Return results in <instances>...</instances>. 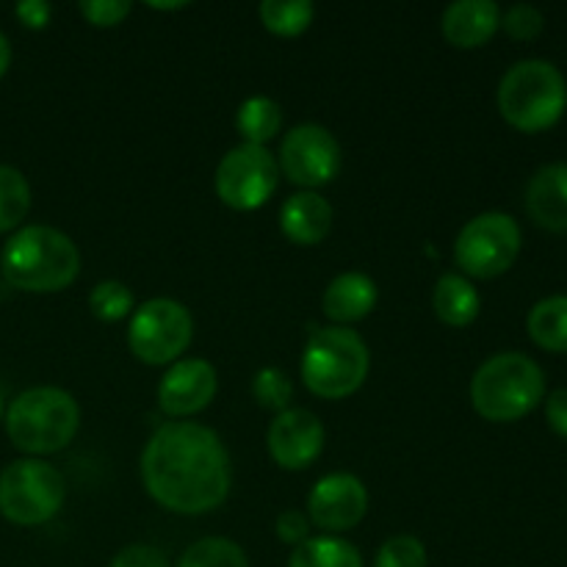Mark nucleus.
Listing matches in <instances>:
<instances>
[{
	"instance_id": "obj_37",
	"label": "nucleus",
	"mask_w": 567,
	"mask_h": 567,
	"mask_svg": "<svg viewBox=\"0 0 567 567\" xmlns=\"http://www.w3.org/2000/svg\"><path fill=\"white\" fill-rule=\"evenodd\" d=\"M0 415H3V396H0Z\"/></svg>"
},
{
	"instance_id": "obj_13",
	"label": "nucleus",
	"mask_w": 567,
	"mask_h": 567,
	"mask_svg": "<svg viewBox=\"0 0 567 567\" xmlns=\"http://www.w3.org/2000/svg\"><path fill=\"white\" fill-rule=\"evenodd\" d=\"M369 491L352 474H330L316 482L308 498V513L319 529L347 532L365 518Z\"/></svg>"
},
{
	"instance_id": "obj_1",
	"label": "nucleus",
	"mask_w": 567,
	"mask_h": 567,
	"mask_svg": "<svg viewBox=\"0 0 567 567\" xmlns=\"http://www.w3.org/2000/svg\"><path fill=\"white\" fill-rule=\"evenodd\" d=\"M230 457L214 430L172 421L155 430L142 452V482L164 509L203 515L230 493Z\"/></svg>"
},
{
	"instance_id": "obj_4",
	"label": "nucleus",
	"mask_w": 567,
	"mask_h": 567,
	"mask_svg": "<svg viewBox=\"0 0 567 567\" xmlns=\"http://www.w3.org/2000/svg\"><path fill=\"white\" fill-rule=\"evenodd\" d=\"M81 426V408L61 388L22 391L6 410V432L25 454H55L72 443Z\"/></svg>"
},
{
	"instance_id": "obj_17",
	"label": "nucleus",
	"mask_w": 567,
	"mask_h": 567,
	"mask_svg": "<svg viewBox=\"0 0 567 567\" xmlns=\"http://www.w3.org/2000/svg\"><path fill=\"white\" fill-rule=\"evenodd\" d=\"M332 227V205L316 192H299L280 208V230L293 244L313 247L324 241Z\"/></svg>"
},
{
	"instance_id": "obj_33",
	"label": "nucleus",
	"mask_w": 567,
	"mask_h": 567,
	"mask_svg": "<svg viewBox=\"0 0 567 567\" xmlns=\"http://www.w3.org/2000/svg\"><path fill=\"white\" fill-rule=\"evenodd\" d=\"M14 14L20 17V22L25 28H44L50 22V9L48 0H22V3L14 6Z\"/></svg>"
},
{
	"instance_id": "obj_10",
	"label": "nucleus",
	"mask_w": 567,
	"mask_h": 567,
	"mask_svg": "<svg viewBox=\"0 0 567 567\" xmlns=\"http://www.w3.org/2000/svg\"><path fill=\"white\" fill-rule=\"evenodd\" d=\"M280 183V164L260 144H238L216 166V194L236 210H255L271 199Z\"/></svg>"
},
{
	"instance_id": "obj_11",
	"label": "nucleus",
	"mask_w": 567,
	"mask_h": 567,
	"mask_svg": "<svg viewBox=\"0 0 567 567\" xmlns=\"http://www.w3.org/2000/svg\"><path fill=\"white\" fill-rule=\"evenodd\" d=\"M341 144L324 125L305 122L286 133L280 144V166L286 177L305 192L336 181L341 172Z\"/></svg>"
},
{
	"instance_id": "obj_18",
	"label": "nucleus",
	"mask_w": 567,
	"mask_h": 567,
	"mask_svg": "<svg viewBox=\"0 0 567 567\" xmlns=\"http://www.w3.org/2000/svg\"><path fill=\"white\" fill-rule=\"evenodd\" d=\"M377 305V282L360 271H343L327 286L321 308L327 319L338 324H352V321L365 319Z\"/></svg>"
},
{
	"instance_id": "obj_35",
	"label": "nucleus",
	"mask_w": 567,
	"mask_h": 567,
	"mask_svg": "<svg viewBox=\"0 0 567 567\" xmlns=\"http://www.w3.org/2000/svg\"><path fill=\"white\" fill-rule=\"evenodd\" d=\"M9 64H11V44H9V39H6V33L0 31V78L6 75Z\"/></svg>"
},
{
	"instance_id": "obj_25",
	"label": "nucleus",
	"mask_w": 567,
	"mask_h": 567,
	"mask_svg": "<svg viewBox=\"0 0 567 567\" xmlns=\"http://www.w3.org/2000/svg\"><path fill=\"white\" fill-rule=\"evenodd\" d=\"M177 567H249L247 554L227 537H203L183 551Z\"/></svg>"
},
{
	"instance_id": "obj_24",
	"label": "nucleus",
	"mask_w": 567,
	"mask_h": 567,
	"mask_svg": "<svg viewBox=\"0 0 567 567\" xmlns=\"http://www.w3.org/2000/svg\"><path fill=\"white\" fill-rule=\"evenodd\" d=\"M28 210H31V186L25 175L14 166L0 164V233L17 230Z\"/></svg>"
},
{
	"instance_id": "obj_5",
	"label": "nucleus",
	"mask_w": 567,
	"mask_h": 567,
	"mask_svg": "<svg viewBox=\"0 0 567 567\" xmlns=\"http://www.w3.org/2000/svg\"><path fill=\"white\" fill-rule=\"evenodd\" d=\"M565 109V78L551 61H518L504 72L502 83H498V111L515 131H548L551 125H557Z\"/></svg>"
},
{
	"instance_id": "obj_19",
	"label": "nucleus",
	"mask_w": 567,
	"mask_h": 567,
	"mask_svg": "<svg viewBox=\"0 0 567 567\" xmlns=\"http://www.w3.org/2000/svg\"><path fill=\"white\" fill-rule=\"evenodd\" d=\"M432 310L449 327H468L482 310L480 291L463 275H443L432 291Z\"/></svg>"
},
{
	"instance_id": "obj_32",
	"label": "nucleus",
	"mask_w": 567,
	"mask_h": 567,
	"mask_svg": "<svg viewBox=\"0 0 567 567\" xmlns=\"http://www.w3.org/2000/svg\"><path fill=\"white\" fill-rule=\"evenodd\" d=\"M277 537L288 546H302L310 537V520L305 518V513L299 509H286V513L277 518Z\"/></svg>"
},
{
	"instance_id": "obj_27",
	"label": "nucleus",
	"mask_w": 567,
	"mask_h": 567,
	"mask_svg": "<svg viewBox=\"0 0 567 567\" xmlns=\"http://www.w3.org/2000/svg\"><path fill=\"white\" fill-rule=\"evenodd\" d=\"M252 396L260 408L282 413L293 399V385L286 371L280 369H260L252 380Z\"/></svg>"
},
{
	"instance_id": "obj_31",
	"label": "nucleus",
	"mask_w": 567,
	"mask_h": 567,
	"mask_svg": "<svg viewBox=\"0 0 567 567\" xmlns=\"http://www.w3.org/2000/svg\"><path fill=\"white\" fill-rule=\"evenodd\" d=\"M109 567H169V563H166L161 548L144 546V543H133V546L122 548V551L111 559Z\"/></svg>"
},
{
	"instance_id": "obj_2",
	"label": "nucleus",
	"mask_w": 567,
	"mask_h": 567,
	"mask_svg": "<svg viewBox=\"0 0 567 567\" xmlns=\"http://www.w3.org/2000/svg\"><path fill=\"white\" fill-rule=\"evenodd\" d=\"M0 271L6 282L20 291H64L81 275V252L66 233L48 225H28L6 241Z\"/></svg>"
},
{
	"instance_id": "obj_9",
	"label": "nucleus",
	"mask_w": 567,
	"mask_h": 567,
	"mask_svg": "<svg viewBox=\"0 0 567 567\" xmlns=\"http://www.w3.org/2000/svg\"><path fill=\"white\" fill-rule=\"evenodd\" d=\"M194 338V319L186 305L175 299H150L142 308L133 310L131 327H127V343L131 352L147 365L175 363L188 349Z\"/></svg>"
},
{
	"instance_id": "obj_8",
	"label": "nucleus",
	"mask_w": 567,
	"mask_h": 567,
	"mask_svg": "<svg viewBox=\"0 0 567 567\" xmlns=\"http://www.w3.org/2000/svg\"><path fill=\"white\" fill-rule=\"evenodd\" d=\"M520 255V227L509 214H480L460 230L454 260L465 275L493 280L513 269Z\"/></svg>"
},
{
	"instance_id": "obj_14",
	"label": "nucleus",
	"mask_w": 567,
	"mask_h": 567,
	"mask_svg": "<svg viewBox=\"0 0 567 567\" xmlns=\"http://www.w3.org/2000/svg\"><path fill=\"white\" fill-rule=\"evenodd\" d=\"M219 388V377L208 360H177L158 385V404L166 415H194L208 408Z\"/></svg>"
},
{
	"instance_id": "obj_26",
	"label": "nucleus",
	"mask_w": 567,
	"mask_h": 567,
	"mask_svg": "<svg viewBox=\"0 0 567 567\" xmlns=\"http://www.w3.org/2000/svg\"><path fill=\"white\" fill-rule=\"evenodd\" d=\"M89 308L100 321H120L127 313H133V293L125 282L103 280L92 288Z\"/></svg>"
},
{
	"instance_id": "obj_29",
	"label": "nucleus",
	"mask_w": 567,
	"mask_h": 567,
	"mask_svg": "<svg viewBox=\"0 0 567 567\" xmlns=\"http://www.w3.org/2000/svg\"><path fill=\"white\" fill-rule=\"evenodd\" d=\"M502 25H504V31H507L513 39L529 42V39L540 37L546 20H543V11L537 9V6L515 3V6H509V9L502 14Z\"/></svg>"
},
{
	"instance_id": "obj_28",
	"label": "nucleus",
	"mask_w": 567,
	"mask_h": 567,
	"mask_svg": "<svg viewBox=\"0 0 567 567\" xmlns=\"http://www.w3.org/2000/svg\"><path fill=\"white\" fill-rule=\"evenodd\" d=\"M374 567H426V548L419 537L396 535L382 543Z\"/></svg>"
},
{
	"instance_id": "obj_15",
	"label": "nucleus",
	"mask_w": 567,
	"mask_h": 567,
	"mask_svg": "<svg viewBox=\"0 0 567 567\" xmlns=\"http://www.w3.org/2000/svg\"><path fill=\"white\" fill-rule=\"evenodd\" d=\"M526 210L543 230L567 233V164H548L532 175Z\"/></svg>"
},
{
	"instance_id": "obj_12",
	"label": "nucleus",
	"mask_w": 567,
	"mask_h": 567,
	"mask_svg": "<svg viewBox=\"0 0 567 567\" xmlns=\"http://www.w3.org/2000/svg\"><path fill=\"white\" fill-rule=\"evenodd\" d=\"M324 449V424L319 415L302 408L277 413L269 426V454L280 468L302 471L319 460Z\"/></svg>"
},
{
	"instance_id": "obj_30",
	"label": "nucleus",
	"mask_w": 567,
	"mask_h": 567,
	"mask_svg": "<svg viewBox=\"0 0 567 567\" xmlns=\"http://www.w3.org/2000/svg\"><path fill=\"white\" fill-rule=\"evenodd\" d=\"M131 0H83V3L78 6V11L97 28L120 25V22L131 14Z\"/></svg>"
},
{
	"instance_id": "obj_7",
	"label": "nucleus",
	"mask_w": 567,
	"mask_h": 567,
	"mask_svg": "<svg viewBox=\"0 0 567 567\" xmlns=\"http://www.w3.org/2000/svg\"><path fill=\"white\" fill-rule=\"evenodd\" d=\"M64 476L44 460H17L0 474V515L17 526L48 524L64 504Z\"/></svg>"
},
{
	"instance_id": "obj_16",
	"label": "nucleus",
	"mask_w": 567,
	"mask_h": 567,
	"mask_svg": "<svg viewBox=\"0 0 567 567\" xmlns=\"http://www.w3.org/2000/svg\"><path fill=\"white\" fill-rule=\"evenodd\" d=\"M441 25L454 48H482L502 25V9L493 0H457L443 11Z\"/></svg>"
},
{
	"instance_id": "obj_6",
	"label": "nucleus",
	"mask_w": 567,
	"mask_h": 567,
	"mask_svg": "<svg viewBox=\"0 0 567 567\" xmlns=\"http://www.w3.org/2000/svg\"><path fill=\"white\" fill-rule=\"evenodd\" d=\"M371 369L363 338L349 327H321L310 332L302 352V380L321 399H343L358 391Z\"/></svg>"
},
{
	"instance_id": "obj_22",
	"label": "nucleus",
	"mask_w": 567,
	"mask_h": 567,
	"mask_svg": "<svg viewBox=\"0 0 567 567\" xmlns=\"http://www.w3.org/2000/svg\"><path fill=\"white\" fill-rule=\"evenodd\" d=\"M236 127L247 144H260L266 147L269 138H275L282 127V109L280 103H275L271 97H249L238 105L236 114Z\"/></svg>"
},
{
	"instance_id": "obj_23",
	"label": "nucleus",
	"mask_w": 567,
	"mask_h": 567,
	"mask_svg": "<svg viewBox=\"0 0 567 567\" xmlns=\"http://www.w3.org/2000/svg\"><path fill=\"white\" fill-rule=\"evenodd\" d=\"M258 14L277 37H299L313 22L316 6L310 0H264L258 6Z\"/></svg>"
},
{
	"instance_id": "obj_34",
	"label": "nucleus",
	"mask_w": 567,
	"mask_h": 567,
	"mask_svg": "<svg viewBox=\"0 0 567 567\" xmlns=\"http://www.w3.org/2000/svg\"><path fill=\"white\" fill-rule=\"evenodd\" d=\"M546 419L557 435L567 437V388H559L546 399Z\"/></svg>"
},
{
	"instance_id": "obj_20",
	"label": "nucleus",
	"mask_w": 567,
	"mask_h": 567,
	"mask_svg": "<svg viewBox=\"0 0 567 567\" xmlns=\"http://www.w3.org/2000/svg\"><path fill=\"white\" fill-rule=\"evenodd\" d=\"M529 338L546 352H567V297H546L529 310Z\"/></svg>"
},
{
	"instance_id": "obj_3",
	"label": "nucleus",
	"mask_w": 567,
	"mask_h": 567,
	"mask_svg": "<svg viewBox=\"0 0 567 567\" xmlns=\"http://www.w3.org/2000/svg\"><path fill=\"white\" fill-rule=\"evenodd\" d=\"M546 396L543 369L524 352L487 358L471 380V402L485 421L513 424L529 415Z\"/></svg>"
},
{
	"instance_id": "obj_21",
	"label": "nucleus",
	"mask_w": 567,
	"mask_h": 567,
	"mask_svg": "<svg viewBox=\"0 0 567 567\" xmlns=\"http://www.w3.org/2000/svg\"><path fill=\"white\" fill-rule=\"evenodd\" d=\"M288 567H363L358 548L343 537H308L293 548Z\"/></svg>"
},
{
	"instance_id": "obj_36",
	"label": "nucleus",
	"mask_w": 567,
	"mask_h": 567,
	"mask_svg": "<svg viewBox=\"0 0 567 567\" xmlns=\"http://www.w3.org/2000/svg\"><path fill=\"white\" fill-rule=\"evenodd\" d=\"M147 6H150V9H161V11H175V9H186L188 3H183V0H181V3H155V0H147Z\"/></svg>"
}]
</instances>
